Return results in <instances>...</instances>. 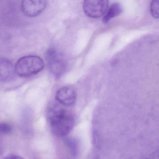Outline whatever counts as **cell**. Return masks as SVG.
<instances>
[{"label": "cell", "mask_w": 159, "mask_h": 159, "mask_svg": "<svg viewBox=\"0 0 159 159\" xmlns=\"http://www.w3.org/2000/svg\"><path fill=\"white\" fill-rule=\"evenodd\" d=\"M64 106L54 104L50 105L47 111V115L50 129L59 137L68 135L75 123L73 113Z\"/></svg>", "instance_id": "6da1fadb"}, {"label": "cell", "mask_w": 159, "mask_h": 159, "mask_svg": "<svg viewBox=\"0 0 159 159\" xmlns=\"http://www.w3.org/2000/svg\"><path fill=\"white\" fill-rule=\"evenodd\" d=\"M44 67V62L38 56H28L18 60L15 66L16 73L23 77L32 76L41 72Z\"/></svg>", "instance_id": "7a4b0ae2"}, {"label": "cell", "mask_w": 159, "mask_h": 159, "mask_svg": "<svg viewBox=\"0 0 159 159\" xmlns=\"http://www.w3.org/2000/svg\"><path fill=\"white\" fill-rule=\"evenodd\" d=\"M108 3V0H84L83 11L89 17L98 18L106 14Z\"/></svg>", "instance_id": "3957f363"}, {"label": "cell", "mask_w": 159, "mask_h": 159, "mask_svg": "<svg viewBox=\"0 0 159 159\" xmlns=\"http://www.w3.org/2000/svg\"><path fill=\"white\" fill-rule=\"evenodd\" d=\"M47 6V0H22L21 10L27 16L33 17L41 14Z\"/></svg>", "instance_id": "277c9868"}, {"label": "cell", "mask_w": 159, "mask_h": 159, "mask_svg": "<svg viewBox=\"0 0 159 159\" xmlns=\"http://www.w3.org/2000/svg\"><path fill=\"white\" fill-rule=\"evenodd\" d=\"M48 67L52 73L56 76H60L65 70V64L61 58L54 50H50L48 53Z\"/></svg>", "instance_id": "5b68a950"}, {"label": "cell", "mask_w": 159, "mask_h": 159, "mask_svg": "<svg viewBox=\"0 0 159 159\" xmlns=\"http://www.w3.org/2000/svg\"><path fill=\"white\" fill-rule=\"evenodd\" d=\"M56 99L62 105H71L76 101V93L75 90L70 87H63L57 91Z\"/></svg>", "instance_id": "8992f818"}, {"label": "cell", "mask_w": 159, "mask_h": 159, "mask_svg": "<svg viewBox=\"0 0 159 159\" xmlns=\"http://www.w3.org/2000/svg\"><path fill=\"white\" fill-rule=\"evenodd\" d=\"M16 72L14 65L10 61L0 58V82H7L14 79Z\"/></svg>", "instance_id": "52a82bcc"}, {"label": "cell", "mask_w": 159, "mask_h": 159, "mask_svg": "<svg viewBox=\"0 0 159 159\" xmlns=\"http://www.w3.org/2000/svg\"><path fill=\"white\" fill-rule=\"evenodd\" d=\"M123 11L122 6L118 2H115L107 9L103 18V22L107 23L111 19L120 15Z\"/></svg>", "instance_id": "ba28073f"}, {"label": "cell", "mask_w": 159, "mask_h": 159, "mask_svg": "<svg viewBox=\"0 0 159 159\" xmlns=\"http://www.w3.org/2000/svg\"><path fill=\"white\" fill-rule=\"evenodd\" d=\"M150 11L152 16L155 18H159V0H152Z\"/></svg>", "instance_id": "9c48e42d"}, {"label": "cell", "mask_w": 159, "mask_h": 159, "mask_svg": "<svg viewBox=\"0 0 159 159\" xmlns=\"http://www.w3.org/2000/svg\"><path fill=\"white\" fill-rule=\"evenodd\" d=\"M12 127L7 123H0V134L1 135L8 134L12 132Z\"/></svg>", "instance_id": "30bf717a"}, {"label": "cell", "mask_w": 159, "mask_h": 159, "mask_svg": "<svg viewBox=\"0 0 159 159\" xmlns=\"http://www.w3.org/2000/svg\"><path fill=\"white\" fill-rule=\"evenodd\" d=\"M1 136H2V135L0 134V156L2 155L3 151V143L2 140Z\"/></svg>", "instance_id": "8fae6325"}, {"label": "cell", "mask_w": 159, "mask_h": 159, "mask_svg": "<svg viewBox=\"0 0 159 159\" xmlns=\"http://www.w3.org/2000/svg\"><path fill=\"white\" fill-rule=\"evenodd\" d=\"M7 159H20L21 158V157H18V156H16V155H9L8 157H6Z\"/></svg>", "instance_id": "7c38bea8"}]
</instances>
